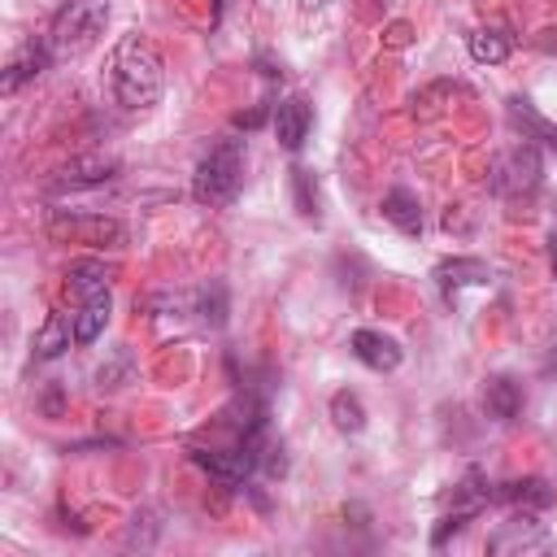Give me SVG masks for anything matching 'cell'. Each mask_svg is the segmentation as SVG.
Returning a JSON list of instances; mask_svg holds the SVG:
<instances>
[{
  "mask_svg": "<svg viewBox=\"0 0 557 557\" xmlns=\"http://www.w3.org/2000/svg\"><path fill=\"white\" fill-rule=\"evenodd\" d=\"M109 87L117 96L122 109H152L161 100L165 87V70H161V52L152 48V39H144L139 30H126L113 52H109Z\"/></svg>",
  "mask_w": 557,
  "mask_h": 557,
  "instance_id": "1",
  "label": "cell"
},
{
  "mask_svg": "<svg viewBox=\"0 0 557 557\" xmlns=\"http://www.w3.org/2000/svg\"><path fill=\"white\" fill-rule=\"evenodd\" d=\"M239 183H244V139H218L200 157V165L191 174V196L200 205L218 209V205H231L235 200Z\"/></svg>",
  "mask_w": 557,
  "mask_h": 557,
  "instance_id": "2",
  "label": "cell"
},
{
  "mask_svg": "<svg viewBox=\"0 0 557 557\" xmlns=\"http://www.w3.org/2000/svg\"><path fill=\"white\" fill-rule=\"evenodd\" d=\"M104 22H109V0H61L48 26V44L57 57H78L100 39Z\"/></svg>",
  "mask_w": 557,
  "mask_h": 557,
  "instance_id": "3",
  "label": "cell"
},
{
  "mask_svg": "<svg viewBox=\"0 0 557 557\" xmlns=\"http://www.w3.org/2000/svg\"><path fill=\"white\" fill-rule=\"evenodd\" d=\"M540 174H544L540 148H535L531 139H522V144H513L509 152H500V157L492 161V191H496V196H509V200L531 196V191L540 187Z\"/></svg>",
  "mask_w": 557,
  "mask_h": 557,
  "instance_id": "4",
  "label": "cell"
},
{
  "mask_svg": "<svg viewBox=\"0 0 557 557\" xmlns=\"http://www.w3.org/2000/svg\"><path fill=\"white\" fill-rule=\"evenodd\" d=\"M540 548H548V527L535 518V509L509 513L487 535V553H540Z\"/></svg>",
  "mask_w": 557,
  "mask_h": 557,
  "instance_id": "5",
  "label": "cell"
},
{
  "mask_svg": "<svg viewBox=\"0 0 557 557\" xmlns=\"http://www.w3.org/2000/svg\"><path fill=\"white\" fill-rule=\"evenodd\" d=\"M52 235L57 239H74V244H91V248H104V244H122L126 239L122 222H113L104 213H57L52 218Z\"/></svg>",
  "mask_w": 557,
  "mask_h": 557,
  "instance_id": "6",
  "label": "cell"
},
{
  "mask_svg": "<svg viewBox=\"0 0 557 557\" xmlns=\"http://www.w3.org/2000/svg\"><path fill=\"white\" fill-rule=\"evenodd\" d=\"M52 44L48 39H26L13 57H9V65H4V78H0V91L4 96H13V91H22L30 78H39L48 65H52Z\"/></svg>",
  "mask_w": 557,
  "mask_h": 557,
  "instance_id": "7",
  "label": "cell"
},
{
  "mask_svg": "<svg viewBox=\"0 0 557 557\" xmlns=\"http://www.w3.org/2000/svg\"><path fill=\"white\" fill-rule=\"evenodd\" d=\"M492 283V265L479 257H448L435 265V287L444 300H457L466 287H487Z\"/></svg>",
  "mask_w": 557,
  "mask_h": 557,
  "instance_id": "8",
  "label": "cell"
},
{
  "mask_svg": "<svg viewBox=\"0 0 557 557\" xmlns=\"http://www.w3.org/2000/svg\"><path fill=\"white\" fill-rule=\"evenodd\" d=\"M348 348H352V357H357L361 366H370V370H379V374H392V370L400 366V344H396L392 335L374 331V326H357V331L348 335Z\"/></svg>",
  "mask_w": 557,
  "mask_h": 557,
  "instance_id": "9",
  "label": "cell"
},
{
  "mask_svg": "<svg viewBox=\"0 0 557 557\" xmlns=\"http://www.w3.org/2000/svg\"><path fill=\"white\" fill-rule=\"evenodd\" d=\"M309 126H313V109L305 96H287L274 104V135L287 152H300L305 139H309Z\"/></svg>",
  "mask_w": 557,
  "mask_h": 557,
  "instance_id": "10",
  "label": "cell"
},
{
  "mask_svg": "<svg viewBox=\"0 0 557 557\" xmlns=\"http://www.w3.org/2000/svg\"><path fill=\"white\" fill-rule=\"evenodd\" d=\"M522 405H527V392H522V383L513 374H487L483 379V409H487V418L513 422L522 413Z\"/></svg>",
  "mask_w": 557,
  "mask_h": 557,
  "instance_id": "11",
  "label": "cell"
},
{
  "mask_svg": "<svg viewBox=\"0 0 557 557\" xmlns=\"http://www.w3.org/2000/svg\"><path fill=\"white\" fill-rule=\"evenodd\" d=\"M113 174H117V161H113V157H78V161H70L65 170H57L52 187H57V191H83V187L109 183Z\"/></svg>",
  "mask_w": 557,
  "mask_h": 557,
  "instance_id": "12",
  "label": "cell"
},
{
  "mask_svg": "<svg viewBox=\"0 0 557 557\" xmlns=\"http://www.w3.org/2000/svg\"><path fill=\"white\" fill-rule=\"evenodd\" d=\"M492 500H505V505H518V509H548L557 500L553 483L540 479V474H522V479H509V483H496Z\"/></svg>",
  "mask_w": 557,
  "mask_h": 557,
  "instance_id": "13",
  "label": "cell"
},
{
  "mask_svg": "<svg viewBox=\"0 0 557 557\" xmlns=\"http://www.w3.org/2000/svg\"><path fill=\"white\" fill-rule=\"evenodd\" d=\"M505 113H509V122L522 131V139H531V144H544V148H553L557 152V122H548L527 96H509L505 100Z\"/></svg>",
  "mask_w": 557,
  "mask_h": 557,
  "instance_id": "14",
  "label": "cell"
},
{
  "mask_svg": "<svg viewBox=\"0 0 557 557\" xmlns=\"http://www.w3.org/2000/svg\"><path fill=\"white\" fill-rule=\"evenodd\" d=\"M65 287H70V296L78 305L83 300H96V296H109V270H104V261H96V257L70 261L65 265Z\"/></svg>",
  "mask_w": 557,
  "mask_h": 557,
  "instance_id": "15",
  "label": "cell"
},
{
  "mask_svg": "<svg viewBox=\"0 0 557 557\" xmlns=\"http://www.w3.org/2000/svg\"><path fill=\"white\" fill-rule=\"evenodd\" d=\"M70 344H78V339H74V322H70L65 313H48L44 326L35 331V339H30V357H35V361H57Z\"/></svg>",
  "mask_w": 557,
  "mask_h": 557,
  "instance_id": "16",
  "label": "cell"
},
{
  "mask_svg": "<svg viewBox=\"0 0 557 557\" xmlns=\"http://www.w3.org/2000/svg\"><path fill=\"white\" fill-rule=\"evenodd\" d=\"M379 213H383L400 235H418V231H422V205H418V196H413L409 187H392V191H383Z\"/></svg>",
  "mask_w": 557,
  "mask_h": 557,
  "instance_id": "17",
  "label": "cell"
},
{
  "mask_svg": "<svg viewBox=\"0 0 557 557\" xmlns=\"http://www.w3.org/2000/svg\"><path fill=\"white\" fill-rule=\"evenodd\" d=\"M466 48H470V57H474L479 65H500V61H509L513 39H509L500 26H479V30H470Z\"/></svg>",
  "mask_w": 557,
  "mask_h": 557,
  "instance_id": "18",
  "label": "cell"
},
{
  "mask_svg": "<svg viewBox=\"0 0 557 557\" xmlns=\"http://www.w3.org/2000/svg\"><path fill=\"white\" fill-rule=\"evenodd\" d=\"M226 313H231V292H226V283L222 278H209V283H200L196 287V318H200V326H226Z\"/></svg>",
  "mask_w": 557,
  "mask_h": 557,
  "instance_id": "19",
  "label": "cell"
},
{
  "mask_svg": "<svg viewBox=\"0 0 557 557\" xmlns=\"http://www.w3.org/2000/svg\"><path fill=\"white\" fill-rule=\"evenodd\" d=\"M292 205L305 222H322V191H318L313 170L305 165H292Z\"/></svg>",
  "mask_w": 557,
  "mask_h": 557,
  "instance_id": "20",
  "label": "cell"
},
{
  "mask_svg": "<svg viewBox=\"0 0 557 557\" xmlns=\"http://www.w3.org/2000/svg\"><path fill=\"white\" fill-rule=\"evenodd\" d=\"M331 422H335V431H344V435H357V431L366 426V405H361V396H357L352 387H339V392L331 396Z\"/></svg>",
  "mask_w": 557,
  "mask_h": 557,
  "instance_id": "21",
  "label": "cell"
},
{
  "mask_svg": "<svg viewBox=\"0 0 557 557\" xmlns=\"http://www.w3.org/2000/svg\"><path fill=\"white\" fill-rule=\"evenodd\" d=\"M109 322V296H96V300H83L78 313H74V339L78 344H96L100 331Z\"/></svg>",
  "mask_w": 557,
  "mask_h": 557,
  "instance_id": "22",
  "label": "cell"
},
{
  "mask_svg": "<svg viewBox=\"0 0 557 557\" xmlns=\"http://www.w3.org/2000/svg\"><path fill=\"white\" fill-rule=\"evenodd\" d=\"M466 522H474V513L453 505V509L435 522V531H431V548H444V544H448V535H461V531H466Z\"/></svg>",
  "mask_w": 557,
  "mask_h": 557,
  "instance_id": "23",
  "label": "cell"
},
{
  "mask_svg": "<svg viewBox=\"0 0 557 557\" xmlns=\"http://www.w3.org/2000/svg\"><path fill=\"white\" fill-rule=\"evenodd\" d=\"M39 409H44V418H61L65 413V387L61 383H48L44 396H39Z\"/></svg>",
  "mask_w": 557,
  "mask_h": 557,
  "instance_id": "24",
  "label": "cell"
},
{
  "mask_svg": "<svg viewBox=\"0 0 557 557\" xmlns=\"http://www.w3.org/2000/svg\"><path fill=\"white\" fill-rule=\"evenodd\" d=\"M270 117V104H257V109H248V113H235V126L239 131H252V126H261Z\"/></svg>",
  "mask_w": 557,
  "mask_h": 557,
  "instance_id": "25",
  "label": "cell"
},
{
  "mask_svg": "<svg viewBox=\"0 0 557 557\" xmlns=\"http://www.w3.org/2000/svg\"><path fill=\"white\" fill-rule=\"evenodd\" d=\"M548 261H553V270H557V231L548 235Z\"/></svg>",
  "mask_w": 557,
  "mask_h": 557,
  "instance_id": "26",
  "label": "cell"
}]
</instances>
